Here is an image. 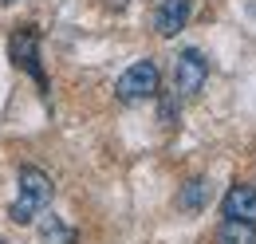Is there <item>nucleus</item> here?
Returning <instances> with one entry per match:
<instances>
[{
	"mask_svg": "<svg viewBox=\"0 0 256 244\" xmlns=\"http://www.w3.org/2000/svg\"><path fill=\"white\" fill-rule=\"evenodd\" d=\"M52 193H56L52 178H48L44 170H36V166H24V170H20V197L12 201L8 220H16V224H32L36 216L52 205Z\"/></svg>",
	"mask_w": 256,
	"mask_h": 244,
	"instance_id": "f257e3e1",
	"label": "nucleus"
},
{
	"mask_svg": "<svg viewBox=\"0 0 256 244\" xmlns=\"http://www.w3.org/2000/svg\"><path fill=\"white\" fill-rule=\"evenodd\" d=\"M158 83H162L158 63L154 60H138V63H130L126 71L118 75L114 94H118L122 102H142V98H154V94H158Z\"/></svg>",
	"mask_w": 256,
	"mask_h": 244,
	"instance_id": "f03ea898",
	"label": "nucleus"
},
{
	"mask_svg": "<svg viewBox=\"0 0 256 244\" xmlns=\"http://www.w3.org/2000/svg\"><path fill=\"white\" fill-rule=\"evenodd\" d=\"M8 56H12L16 67H24L36 83L48 91V79H44V67H40V36H36V28L24 24L20 32H12V40H8Z\"/></svg>",
	"mask_w": 256,
	"mask_h": 244,
	"instance_id": "7ed1b4c3",
	"label": "nucleus"
},
{
	"mask_svg": "<svg viewBox=\"0 0 256 244\" xmlns=\"http://www.w3.org/2000/svg\"><path fill=\"white\" fill-rule=\"evenodd\" d=\"M209 79V60L197 52V48H186L178 60H174V91L178 94H197Z\"/></svg>",
	"mask_w": 256,
	"mask_h": 244,
	"instance_id": "20e7f679",
	"label": "nucleus"
},
{
	"mask_svg": "<svg viewBox=\"0 0 256 244\" xmlns=\"http://www.w3.org/2000/svg\"><path fill=\"white\" fill-rule=\"evenodd\" d=\"M190 16H193V0H162L154 8V32L170 40L190 24Z\"/></svg>",
	"mask_w": 256,
	"mask_h": 244,
	"instance_id": "39448f33",
	"label": "nucleus"
},
{
	"mask_svg": "<svg viewBox=\"0 0 256 244\" xmlns=\"http://www.w3.org/2000/svg\"><path fill=\"white\" fill-rule=\"evenodd\" d=\"M224 220H248L256 224V185H232L221 201Z\"/></svg>",
	"mask_w": 256,
	"mask_h": 244,
	"instance_id": "423d86ee",
	"label": "nucleus"
},
{
	"mask_svg": "<svg viewBox=\"0 0 256 244\" xmlns=\"http://www.w3.org/2000/svg\"><path fill=\"white\" fill-rule=\"evenodd\" d=\"M209 197H213V185L205 182V178H193V182H186V189L178 193V209H182V213H201V209L209 205Z\"/></svg>",
	"mask_w": 256,
	"mask_h": 244,
	"instance_id": "0eeeda50",
	"label": "nucleus"
},
{
	"mask_svg": "<svg viewBox=\"0 0 256 244\" xmlns=\"http://www.w3.org/2000/svg\"><path fill=\"white\" fill-rule=\"evenodd\" d=\"M217 244H256V224H248V220H221Z\"/></svg>",
	"mask_w": 256,
	"mask_h": 244,
	"instance_id": "6e6552de",
	"label": "nucleus"
},
{
	"mask_svg": "<svg viewBox=\"0 0 256 244\" xmlns=\"http://www.w3.org/2000/svg\"><path fill=\"white\" fill-rule=\"evenodd\" d=\"M40 236H44L48 244H71V228H64V224H60V220L52 216V220H44V228H40Z\"/></svg>",
	"mask_w": 256,
	"mask_h": 244,
	"instance_id": "1a4fd4ad",
	"label": "nucleus"
},
{
	"mask_svg": "<svg viewBox=\"0 0 256 244\" xmlns=\"http://www.w3.org/2000/svg\"><path fill=\"white\" fill-rule=\"evenodd\" d=\"M174 114H178V94L162 102V122H166V126H174Z\"/></svg>",
	"mask_w": 256,
	"mask_h": 244,
	"instance_id": "9d476101",
	"label": "nucleus"
},
{
	"mask_svg": "<svg viewBox=\"0 0 256 244\" xmlns=\"http://www.w3.org/2000/svg\"><path fill=\"white\" fill-rule=\"evenodd\" d=\"M4 4H8V0H4Z\"/></svg>",
	"mask_w": 256,
	"mask_h": 244,
	"instance_id": "9b49d317",
	"label": "nucleus"
}]
</instances>
